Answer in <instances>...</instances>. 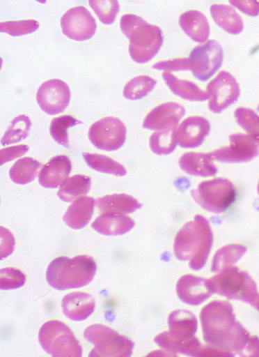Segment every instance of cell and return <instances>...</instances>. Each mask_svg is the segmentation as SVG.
Returning <instances> with one entry per match:
<instances>
[{
  "mask_svg": "<svg viewBox=\"0 0 259 357\" xmlns=\"http://www.w3.org/2000/svg\"><path fill=\"white\" fill-rule=\"evenodd\" d=\"M200 321L207 345L244 356L252 337L237 321L230 303L214 301L207 304L201 311Z\"/></svg>",
  "mask_w": 259,
  "mask_h": 357,
  "instance_id": "obj_1",
  "label": "cell"
},
{
  "mask_svg": "<svg viewBox=\"0 0 259 357\" xmlns=\"http://www.w3.org/2000/svg\"><path fill=\"white\" fill-rule=\"evenodd\" d=\"M213 245V234L209 222L201 215L184 225L175 237L173 251L180 261H189L194 271L205 265Z\"/></svg>",
  "mask_w": 259,
  "mask_h": 357,
  "instance_id": "obj_2",
  "label": "cell"
},
{
  "mask_svg": "<svg viewBox=\"0 0 259 357\" xmlns=\"http://www.w3.org/2000/svg\"><path fill=\"white\" fill-rule=\"evenodd\" d=\"M120 29L130 39L129 52L134 61L148 63L160 51L164 43L162 29L148 24L139 16L133 14L123 15Z\"/></svg>",
  "mask_w": 259,
  "mask_h": 357,
  "instance_id": "obj_3",
  "label": "cell"
},
{
  "mask_svg": "<svg viewBox=\"0 0 259 357\" xmlns=\"http://www.w3.org/2000/svg\"><path fill=\"white\" fill-rule=\"evenodd\" d=\"M96 271L97 264L89 255H79L73 259L58 257L49 264L47 280L50 287L57 290L77 289L89 284Z\"/></svg>",
  "mask_w": 259,
  "mask_h": 357,
  "instance_id": "obj_4",
  "label": "cell"
},
{
  "mask_svg": "<svg viewBox=\"0 0 259 357\" xmlns=\"http://www.w3.org/2000/svg\"><path fill=\"white\" fill-rule=\"evenodd\" d=\"M208 280L214 293L229 300L242 301L252 305L258 294L254 280L246 272L233 266L220 271Z\"/></svg>",
  "mask_w": 259,
  "mask_h": 357,
  "instance_id": "obj_5",
  "label": "cell"
},
{
  "mask_svg": "<svg viewBox=\"0 0 259 357\" xmlns=\"http://www.w3.org/2000/svg\"><path fill=\"white\" fill-rule=\"evenodd\" d=\"M42 348L54 357H81L82 348L72 330L63 322L49 321L38 335Z\"/></svg>",
  "mask_w": 259,
  "mask_h": 357,
  "instance_id": "obj_6",
  "label": "cell"
},
{
  "mask_svg": "<svg viewBox=\"0 0 259 357\" xmlns=\"http://www.w3.org/2000/svg\"><path fill=\"white\" fill-rule=\"evenodd\" d=\"M191 195L205 211L221 213L235 202L237 192L231 181L219 178L203 181L196 189L191 190Z\"/></svg>",
  "mask_w": 259,
  "mask_h": 357,
  "instance_id": "obj_7",
  "label": "cell"
},
{
  "mask_svg": "<svg viewBox=\"0 0 259 357\" xmlns=\"http://www.w3.org/2000/svg\"><path fill=\"white\" fill-rule=\"evenodd\" d=\"M84 337L95 345L89 354L90 357H130L132 354L134 343L132 340L104 325L97 324L89 326L84 332Z\"/></svg>",
  "mask_w": 259,
  "mask_h": 357,
  "instance_id": "obj_8",
  "label": "cell"
},
{
  "mask_svg": "<svg viewBox=\"0 0 259 357\" xmlns=\"http://www.w3.org/2000/svg\"><path fill=\"white\" fill-rule=\"evenodd\" d=\"M190 71L195 78L205 82L219 70L223 61L221 46L216 40H207L205 44L196 46L189 57Z\"/></svg>",
  "mask_w": 259,
  "mask_h": 357,
  "instance_id": "obj_9",
  "label": "cell"
},
{
  "mask_svg": "<svg viewBox=\"0 0 259 357\" xmlns=\"http://www.w3.org/2000/svg\"><path fill=\"white\" fill-rule=\"evenodd\" d=\"M88 138L91 144L100 151H116L127 139V127L120 119L107 117L91 126Z\"/></svg>",
  "mask_w": 259,
  "mask_h": 357,
  "instance_id": "obj_10",
  "label": "cell"
},
{
  "mask_svg": "<svg viewBox=\"0 0 259 357\" xmlns=\"http://www.w3.org/2000/svg\"><path fill=\"white\" fill-rule=\"evenodd\" d=\"M206 93L209 96L208 109L219 114L237 101L240 88L230 73L221 71L208 83Z\"/></svg>",
  "mask_w": 259,
  "mask_h": 357,
  "instance_id": "obj_11",
  "label": "cell"
},
{
  "mask_svg": "<svg viewBox=\"0 0 259 357\" xmlns=\"http://www.w3.org/2000/svg\"><path fill=\"white\" fill-rule=\"evenodd\" d=\"M213 160L221 162H246L259 155V138L244 134L230 136V146L210 153Z\"/></svg>",
  "mask_w": 259,
  "mask_h": 357,
  "instance_id": "obj_12",
  "label": "cell"
},
{
  "mask_svg": "<svg viewBox=\"0 0 259 357\" xmlns=\"http://www.w3.org/2000/svg\"><path fill=\"white\" fill-rule=\"evenodd\" d=\"M36 98L40 109L45 113L58 114L63 112L70 104V89L61 79H50L40 86Z\"/></svg>",
  "mask_w": 259,
  "mask_h": 357,
  "instance_id": "obj_13",
  "label": "cell"
},
{
  "mask_svg": "<svg viewBox=\"0 0 259 357\" xmlns=\"http://www.w3.org/2000/svg\"><path fill=\"white\" fill-rule=\"evenodd\" d=\"M61 24L63 34L77 41L91 38L97 30L95 18L84 6L74 7L67 11L63 15Z\"/></svg>",
  "mask_w": 259,
  "mask_h": 357,
  "instance_id": "obj_14",
  "label": "cell"
},
{
  "mask_svg": "<svg viewBox=\"0 0 259 357\" xmlns=\"http://www.w3.org/2000/svg\"><path fill=\"white\" fill-rule=\"evenodd\" d=\"M185 114V107L179 103H164L148 114L142 127L150 130L177 128L180 121Z\"/></svg>",
  "mask_w": 259,
  "mask_h": 357,
  "instance_id": "obj_15",
  "label": "cell"
},
{
  "mask_svg": "<svg viewBox=\"0 0 259 357\" xmlns=\"http://www.w3.org/2000/svg\"><path fill=\"white\" fill-rule=\"evenodd\" d=\"M211 124L203 117H189L184 120L175 130L178 144L182 148L194 149L202 145L210 134Z\"/></svg>",
  "mask_w": 259,
  "mask_h": 357,
  "instance_id": "obj_16",
  "label": "cell"
},
{
  "mask_svg": "<svg viewBox=\"0 0 259 357\" xmlns=\"http://www.w3.org/2000/svg\"><path fill=\"white\" fill-rule=\"evenodd\" d=\"M175 288L181 301L194 306L202 304L214 294L208 280L191 275L182 277Z\"/></svg>",
  "mask_w": 259,
  "mask_h": 357,
  "instance_id": "obj_17",
  "label": "cell"
},
{
  "mask_svg": "<svg viewBox=\"0 0 259 357\" xmlns=\"http://www.w3.org/2000/svg\"><path fill=\"white\" fill-rule=\"evenodd\" d=\"M71 171L72 163L69 157H53L42 167L38 176L39 183L45 188L61 187L68 180Z\"/></svg>",
  "mask_w": 259,
  "mask_h": 357,
  "instance_id": "obj_18",
  "label": "cell"
},
{
  "mask_svg": "<svg viewBox=\"0 0 259 357\" xmlns=\"http://www.w3.org/2000/svg\"><path fill=\"white\" fill-rule=\"evenodd\" d=\"M155 342L168 353L171 356H177L178 353L192 356H198L203 346L196 336L189 337H177L168 331L163 332L155 338Z\"/></svg>",
  "mask_w": 259,
  "mask_h": 357,
  "instance_id": "obj_19",
  "label": "cell"
},
{
  "mask_svg": "<svg viewBox=\"0 0 259 357\" xmlns=\"http://www.w3.org/2000/svg\"><path fill=\"white\" fill-rule=\"evenodd\" d=\"M62 309L67 318L75 321H85L94 312L95 301L91 294L74 292L64 296Z\"/></svg>",
  "mask_w": 259,
  "mask_h": 357,
  "instance_id": "obj_20",
  "label": "cell"
},
{
  "mask_svg": "<svg viewBox=\"0 0 259 357\" xmlns=\"http://www.w3.org/2000/svg\"><path fill=\"white\" fill-rule=\"evenodd\" d=\"M134 227L135 222L127 215L110 213H102L91 224L98 234L108 236H123Z\"/></svg>",
  "mask_w": 259,
  "mask_h": 357,
  "instance_id": "obj_21",
  "label": "cell"
},
{
  "mask_svg": "<svg viewBox=\"0 0 259 357\" xmlns=\"http://www.w3.org/2000/svg\"><path fill=\"white\" fill-rule=\"evenodd\" d=\"M95 199L91 197H80L77 199L65 212L63 221L72 229L85 228L94 213Z\"/></svg>",
  "mask_w": 259,
  "mask_h": 357,
  "instance_id": "obj_22",
  "label": "cell"
},
{
  "mask_svg": "<svg viewBox=\"0 0 259 357\" xmlns=\"http://www.w3.org/2000/svg\"><path fill=\"white\" fill-rule=\"evenodd\" d=\"M179 165L182 171L191 176L210 177L217 172L210 153H184L179 160Z\"/></svg>",
  "mask_w": 259,
  "mask_h": 357,
  "instance_id": "obj_23",
  "label": "cell"
},
{
  "mask_svg": "<svg viewBox=\"0 0 259 357\" xmlns=\"http://www.w3.org/2000/svg\"><path fill=\"white\" fill-rule=\"evenodd\" d=\"M179 24L184 32L198 43H203L210 36V26L206 16L197 10H191L180 15Z\"/></svg>",
  "mask_w": 259,
  "mask_h": 357,
  "instance_id": "obj_24",
  "label": "cell"
},
{
  "mask_svg": "<svg viewBox=\"0 0 259 357\" xmlns=\"http://www.w3.org/2000/svg\"><path fill=\"white\" fill-rule=\"evenodd\" d=\"M95 205L100 212L128 214L140 209L142 204L136 199L125 194H114L97 199Z\"/></svg>",
  "mask_w": 259,
  "mask_h": 357,
  "instance_id": "obj_25",
  "label": "cell"
},
{
  "mask_svg": "<svg viewBox=\"0 0 259 357\" xmlns=\"http://www.w3.org/2000/svg\"><path fill=\"white\" fill-rule=\"evenodd\" d=\"M162 77L173 94L186 100L203 102L209 99L207 93L194 82L180 79L170 72H164Z\"/></svg>",
  "mask_w": 259,
  "mask_h": 357,
  "instance_id": "obj_26",
  "label": "cell"
},
{
  "mask_svg": "<svg viewBox=\"0 0 259 357\" xmlns=\"http://www.w3.org/2000/svg\"><path fill=\"white\" fill-rule=\"evenodd\" d=\"M211 14L217 26L231 35H238L244 30V21L232 6L214 4L211 6Z\"/></svg>",
  "mask_w": 259,
  "mask_h": 357,
  "instance_id": "obj_27",
  "label": "cell"
},
{
  "mask_svg": "<svg viewBox=\"0 0 259 357\" xmlns=\"http://www.w3.org/2000/svg\"><path fill=\"white\" fill-rule=\"evenodd\" d=\"M169 332L177 337L195 336L198 328V320L194 314L187 310H175L168 317Z\"/></svg>",
  "mask_w": 259,
  "mask_h": 357,
  "instance_id": "obj_28",
  "label": "cell"
},
{
  "mask_svg": "<svg viewBox=\"0 0 259 357\" xmlns=\"http://www.w3.org/2000/svg\"><path fill=\"white\" fill-rule=\"evenodd\" d=\"M42 164L33 158L24 157L16 161L10 171L11 180L15 184L27 185L40 174Z\"/></svg>",
  "mask_w": 259,
  "mask_h": 357,
  "instance_id": "obj_29",
  "label": "cell"
},
{
  "mask_svg": "<svg viewBox=\"0 0 259 357\" xmlns=\"http://www.w3.org/2000/svg\"><path fill=\"white\" fill-rule=\"evenodd\" d=\"M91 186V181L88 176L77 174L65 182L57 195L63 202L70 203L82 195H87Z\"/></svg>",
  "mask_w": 259,
  "mask_h": 357,
  "instance_id": "obj_30",
  "label": "cell"
},
{
  "mask_svg": "<svg viewBox=\"0 0 259 357\" xmlns=\"http://www.w3.org/2000/svg\"><path fill=\"white\" fill-rule=\"evenodd\" d=\"M82 155L88 167L97 172L113 174L118 177L125 176L127 174V170L124 166L110 157L88 153H83Z\"/></svg>",
  "mask_w": 259,
  "mask_h": 357,
  "instance_id": "obj_31",
  "label": "cell"
},
{
  "mask_svg": "<svg viewBox=\"0 0 259 357\" xmlns=\"http://www.w3.org/2000/svg\"><path fill=\"white\" fill-rule=\"evenodd\" d=\"M246 251V247L237 244L226 245L220 248L214 255L212 271L219 272L223 269L232 267L245 255Z\"/></svg>",
  "mask_w": 259,
  "mask_h": 357,
  "instance_id": "obj_32",
  "label": "cell"
},
{
  "mask_svg": "<svg viewBox=\"0 0 259 357\" xmlns=\"http://www.w3.org/2000/svg\"><path fill=\"white\" fill-rule=\"evenodd\" d=\"M177 128L159 130L150 136V148L157 155H168L175 151L178 140L175 137Z\"/></svg>",
  "mask_w": 259,
  "mask_h": 357,
  "instance_id": "obj_33",
  "label": "cell"
},
{
  "mask_svg": "<svg viewBox=\"0 0 259 357\" xmlns=\"http://www.w3.org/2000/svg\"><path fill=\"white\" fill-rule=\"evenodd\" d=\"M31 121L27 115L22 114L13 120L1 139L2 146L19 143L29 135Z\"/></svg>",
  "mask_w": 259,
  "mask_h": 357,
  "instance_id": "obj_34",
  "label": "cell"
},
{
  "mask_svg": "<svg viewBox=\"0 0 259 357\" xmlns=\"http://www.w3.org/2000/svg\"><path fill=\"white\" fill-rule=\"evenodd\" d=\"M79 123H82V122L70 115H63L61 117L55 118L50 123V135L58 144L69 148L70 142L67 130Z\"/></svg>",
  "mask_w": 259,
  "mask_h": 357,
  "instance_id": "obj_35",
  "label": "cell"
},
{
  "mask_svg": "<svg viewBox=\"0 0 259 357\" xmlns=\"http://www.w3.org/2000/svg\"><path fill=\"white\" fill-rule=\"evenodd\" d=\"M157 81L148 76L133 78L123 89V96L129 100H139L154 89Z\"/></svg>",
  "mask_w": 259,
  "mask_h": 357,
  "instance_id": "obj_36",
  "label": "cell"
},
{
  "mask_svg": "<svg viewBox=\"0 0 259 357\" xmlns=\"http://www.w3.org/2000/svg\"><path fill=\"white\" fill-rule=\"evenodd\" d=\"M89 5L100 21L107 26L114 22L120 12V3L116 0H90Z\"/></svg>",
  "mask_w": 259,
  "mask_h": 357,
  "instance_id": "obj_37",
  "label": "cell"
},
{
  "mask_svg": "<svg viewBox=\"0 0 259 357\" xmlns=\"http://www.w3.org/2000/svg\"><path fill=\"white\" fill-rule=\"evenodd\" d=\"M237 123L249 135L259 138V116L252 109L238 107L234 113Z\"/></svg>",
  "mask_w": 259,
  "mask_h": 357,
  "instance_id": "obj_38",
  "label": "cell"
},
{
  "mask_svg": "<svg viewBox=\"0 0 259 357\" xmlns=\"http://www.w3.org/2000/svg\"><path fill=\"white\" fill-rule=\"evenodd\" d=\"M40 24L36 20H22L0 23V31L13 37L31 34L39 29Z\"/></svg>",
  "mask_w": 259,
  "mask_h": 357,
  "instance_id": "obj_39",
  "label": "cell"
},
{
  "mask_svg": "<svg viewBox=\"0 0 259 357\" xmlns=\"http://www.w3.org/2000/svg\"><path fill=\"white\" fill-rule=\"evenodd\" d=\"M26 277L15 268H7L0 271V289L10 290L19 289L24 286Z\"/></svg>",
  "mask_w": 259,
  "mask_h": 357,
  "instance_id": "obj_40",
  "label": "cell"
},
{
  "mask_svg": "<svg viewBox=\"0 0 259 357\" xmlns=\"http://www.w3.org/2000/svg\"><path fill=\"white\" fill-rule=\"evenodd\" d=\"M152 68L158 70L164 71H186L190 70V63L189 58H179V59H173L158 62L152 66Z\"/></svg>",
  "mask_w": 259,
  "mask_h": 357,
  "instance_id": "obj_41",
  "label": "cell"
},
{
  "mask_svg": "<svg viewBox=\"0 0 259 357\" xmlns=\"http://www.w3.org/2000/svg\"><path fill=\"white\" fill-rule=\"evenodd\" d=\"M29 147L26 145L15 146L10 148L2 149L0 151V164L3 165L6 162H10L17 158L24 155L29 151Z\"/></svg>",
  "mask_w": 259,
  "mask_h": 357,
  "instance_id": "obj_42",
  "label": "cell"
},
{
  "mask_svg": "<svg viewBox=\"0 0 259 357\" xmlns=\"http://www.w3.org/2000/svg\"><path fill=\"white\" fill-rule=\"evenodd\" d=\"M1 229V260L5 257L10 256L15 249V238L10 231L0 227Z\"/></svg>",
  "mask_w": 259,
  "mask_h": 357,
  "instance_id": "obj_43",
  "label": "cell"
},
{
  "mask_svg": "<svg viewBox=\"0 0 259 357\" xmlns=\"http://www.w3.org/2000/svg\"><path fill=\"white\" fill-rule=\"evenodd\" d=\"M233 6L238 8L241 12L249 15L255 16L259 14V1H230Z\"/></svg>",
  "mask_w": 259,
  "mask_h": 357,
  "instance_id": "obj_44",
  "label": "cell"
},
{
  "mask_svg": "<svg viewBox=\"0 0 259 357\" xmlns=\"http://www.w3.org/2000/svg\"><path fill=\"white\" fill-rule=\"evenodd\" d=\"M244 356H259V339L253 336L251 337L250 342L246 347Z\"/></svg>",
  "mask_w": 259,
  "mask_h": 357,
  "instance_id": "obj_45",
  "label": "cell"
},
{
  "mask_svg": "<svg viewBox=\"0 0 259 357\" xmlns=\"http://www.w3.org/2000/svg\"><path fill=\"white\" fill-rule=\"evenodd\" d=\"M253 307L259 312V294H258L256 301L253 302Z\"/></svg>",
  "mask_w": 259,
  "mask_h": 357,
  "instance_id": "obj_46",
  "label": "cell"
},
{
  "mask_svg": "<svg viewBox=\"0 0 259 357\" xmlns=\"http://www.w3.org/2000/svg\"><path fill=\"white\" fill-rule=\"evenodd\" d=\"M257 190H258V193L259 195V181H258V187H257Z\"/></svg>",
  "mask_w": 259,
  "mask_h": 357,
  "instance_id": "obj_47",
  "label": "cell"
}]
</instances>
